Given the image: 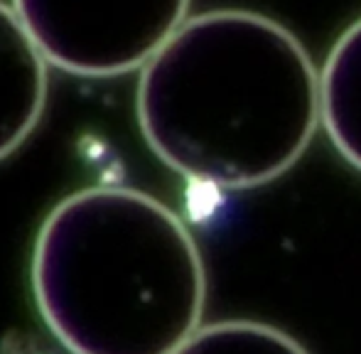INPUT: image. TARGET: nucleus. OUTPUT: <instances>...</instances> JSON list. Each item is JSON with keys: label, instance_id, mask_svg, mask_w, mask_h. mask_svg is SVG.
<instances>
[{"label": "nucleus", "instance_id": "1", "mask_svg": "<svg viewBox=\"0 0 361 354\" xmlns=\"http://www.w3.org/2000/svg\"><path fill=\"white\" fill-rule=\"evenodd\" d=\"M135 114L177 175L251 190L286 175L322 123L319 74L281 23L251 10L187 18L143 67Z\"/></svg>", "mask_w": 361, "mask_h": 354}, {"label": "nucleus", "instance_id": "3", "mask_svg": "<svg viewBox=\"0 0 361 354\" xmlns=\"http://www.w3.org/2000/svg\"><path fill=\"white\" fill-rule=\"evenodd\" d=\"M49 64L76 77L143 69L187 20L190 0H13Z\"/></svg>", "mask_w": 361, "mask_h": 354}, {"label": "nucleus", "instance_id": "5", "mask_svg": "<svg viewBox=\"0 0 361 354\" xmlns=\"http://www.w3.org/2000/svg\"><path fill=\"white\" fill-rule=\"evenodd\" d=\"M319 109L334 150L361 173V18L327 54L319 74Z\"/></svg>", "mask_w": 361, "mask_h": 354}, {"label": "nucleus", "instance_id": "6", "mask_svg": "<svg viewBox=\"0 0 361 354\" xmlns=\"http://www.w3.org/2000/svg\"><path fill=\"white\" fill-rule=\"evenodd\" d=\"M175 354H310L295 337L268 322L221 320L204 325Z\"/></svg>", "mask_w": 361, "mask_h": 354}, {"label": "nucleus", "instance_id": "4", "mask_svg": "<svg viewBox=\"0 0 361 354\" xmlns=\"http://www.w3.org/2000/svg\"><path fill=\"white\" fill-rule=\"evenodd\" d=\"M47 91V59L13 5L0 0V160L37 128Z\"/></svg>", "mask_w": 361, "mask_h": 354}, {"label": "nucleus", "instance_id": "2", "mask_svg": "<svg viewBox=\"0 0 361 354\" xmlns=\"http://www.w3.org/2000/svg\"><path fill=\"white\" fill-rule=\"evenodd\" d=\"M32 295L69 354H175L200 330L207 268L167 205L133 187H86L42 221Z\"/></svg>", "mask_w": 361, "mask_h": 354}]
</instances>
